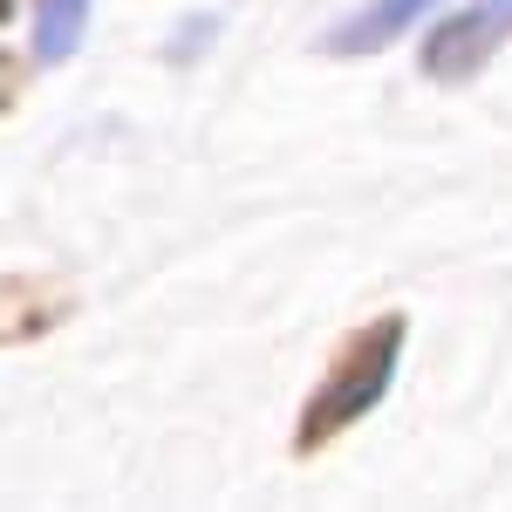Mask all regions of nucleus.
Returning a JSON list of instances; mask_svg holds the SVG:
<instances>
[{
  "instance_id": "nucleus-1",
  "label": "nucleus",
  "mask_w": 512,
  "mask_h": 512,
  "mask_svg": "<svg viewBox=\"0 0 512 512\" xmlns=\"http://www.w3.org/2000/svg\"><path fill=\"white\" fill-rule=\"evenodd\" d=\"M396 355H403V315L362 321L349 342L328 355L315 396L301 403V424H294V451L301 458H315L321 444H335L355 417H369L383 403V390H390V376H396Z\"/></svg>"
},
{
  "instance_id": "nucleus-2",
  "label": "nucleus",
  "mask_w": 512,
  "mask_h": 512,
  "mask_svg": "<svg viewBox=\"0 0 512 512\" xmlns=\"http://www.w3.org/2000/svg\"><path fill=\"white\" fill-rule=\"evenodd\" d=\"M512 35V0H478L465 14H451L444 28L424 41V76L431 82H472L485 69V55Z\"/></svg>"
},
{
  "instance_id": "nucleus-3",
  "label": "nucleus",
  "mask_w": 512,
  "mask_h": 512,
  "mask_svg": "<svg viewBox=\"0 0 512 512\" xmlns=\"http://www.w3.org/2000/svg\"><path fill=\"white\" fill-rule=\"evenodd\" d=\"M69 321V287L41 274H0V349L41 342L48 328Z\"/></svg>"
},
{
  "instance_id": "nucleus-4",
  "label": "nucleus",
  "mask_w": 512,
  "mask_h": 512,
  "mask_svg": "<svg viewBox=\"0 0 512 512\" xmlns=\"http://www.w3.org/2000/svg\"><path fill=\"white\" fill-rule=\"evenodd\" d=\"M437 0H362L349 21L328 35V55H369V48H383V41H396L417 14H431Z\"/></svg>"
},
{
  "instance_id": "nucleus-5",
  "label": "nucleus",
  "mask_w": 512,
  "mask_h": 512,
  "mask_svg": "<svg viewBox=\"0 0 512 512\" xmlns=\"http://www.w3.org/2000/svg\"><path fill=\"white\" fill-rule=\"evenodd\" d=\"M89 28V0H41L35 7V55L41 62H69Z\"/></svg>"
},
{
  "instance_id": "nucleus-6",
  "label": "nucleus",
  "mask_w": 512,
  "mask_h": 512,
  "mask_svg": "<svg viewBox=\"0 0 512 512\" xmlns=\"http://www.w3.org/2000/svg\"><path fill=\"white\" fill-rule=\"evenodd\" d=\"M7 89H14V62L0 55V110H7Z\"/></svg>"
},
{
  "instance_id": "nucleus-7",
  "label": "nucleus",
  "mask_w": 512,
  "mask_h": 512,
  "mask_svg": "<svg viewBox=\"0 0 512 512\" xmlns=\"http://www.w3.org/2000/svg\"><path fill=\"white\" fill-rule=\"evenodd\" d=\"M7 14H14V0H0V21H7Z\"/></svg>"
}]
</instances>
